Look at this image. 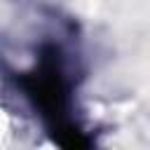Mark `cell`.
I'll return each mask as SVG.
<instances>
[{"instance_id":"obj_1","label":"cell","mask_w":150,"mask_h":150,"mask_svg":"<svg viewBox=\"0 0 150 150\" xmlns=\"http://www.w3.org/2000/svg\"><path fill=\"white\" fill-rule=\"evenodd\" d=\"M26 94L35 101V105L54 122L66 120V103H68V89L59 63V52L47 47L40 56V63L19 77Z\"/></svg>"},{"instance_id":"obj_2","label":"cell","mask_w":150,"mask_h":150,"mask_svg":"<svg viewBox=\"0 0 150 150\" xmlns=\"http://www.w3.org/2000/svg\"><path fill=\"white\" fill-rule=\"evenodd\" d=\"M52 134H54L56 143L63 145V148H87V145H89V141L82 136V131H80L75 124H70L68 120L54 122V124H52Z\"/></svg>"}]
</instances>
